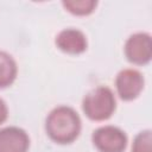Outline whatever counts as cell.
Wrapping results in <instances>:
<instances>
[{
  "instance_id": "obj_10",
  "label": "cell",
  "mask_w": 152,
  "mask_h": 152,
  "mask_svg": "<svg viewBox=\"0 0 152 152\" xmlns=\"http://www.w3.org/2000/svg\"><path fill=\"white\" fill-rule=\"evenodd\" d=\"M132 152H152L151 129H144L134 137L132 142Z\"/></svg>"
},
{
  "instance_id": "obj_9",
  "label": "cell",
  "mask_w": 152,
  "mask_h": 152,
  "mask_svg": "<svg viewBox=\"0 0 152 152\" xmlns=\"http://www.w3.org/2000/svg\"><path fill=\"white\" fill-rule=\"evenodd\" d=\"M65 11L74 15L83 17L93 13L97 6L96 0H64L62 1Z\"/></svg>"
},
{
  "instance_id": "obj_1",
  "label": "cell",
  "mask_w": 152,
  "mask_h": 152,
  "mask_svg": "<svg viewBox=\"0 0 152 152\" xmlns=\"http://www.w3.org/2000/svg\"><path fill=\"white\" fill-rule=\"evenodd\" d=\"M82 128L78 113L69 106L55 107L45 119V132L48 137L61 145L75 141Z\"/></svg>"
},
{
  "instance_id": "obj_6",
  "label": "cell",
  "mask_w": 152,
  "mask_h": 152,
  "mask_svg": "<svg viewBox=\"0 0 152 152\" xmlns=\"http://www.w3.org/2000/svg\"><path fill=\"white\" fill-rule=\"evenodd\" d=\"M55 44L62 52L69 55L83 53L88 46L86 34L81 30L74 27L59 31L55 38Z\"/></svg>"
},
{
  "instance_id": "obj_7",
  "label": "cell",
  "mask_w": 152,
  "mask_h": 152,
  "mask_svg": "<svg viewBox=\"0 0 152 152\" xmlns=\"http://www.w3.org/2000/svg\"><path fill=\"white\" fill-rule=\"evenodd\" d=\"M30 137L20 127L7 126L0 128V152H27Z\"/></svg>"
},
{
  "instance_id": "obj_2",
  "label": "cell",
  "mask_w": 152,
  "mask_h": 152,
  "mask_svg": "<svg viewBox=\"0 0 152 152\" xmlns=\"http://www.w3.org/2000/svg\"><path fill=\"white\" fill-rule=\"evenodd\" d=\"M116 109V99L113 90L106 86H99L82 100V110L89 120L104 121L108 120Z\"/></svg>"
},
{
  "instance_id": "obj_8",
  "label": "cell",
  "mask_w": 152,
  "mask_h": 152,
  "mask_svg": "<svg viewBox=\"0 0 152 152\" xmlns=\"http://www.w3.org/2000/svg\"><path fill=\"white\" fill-rule=\"evenodd\" d=\"M17 62L8 52L0 50V89L12 86L17 78Z\"/></svg>"
},
{
  "instance_id": "obj_3",
  "label": "cell",
  "mask_w": 152,
  "mask_h": 152,
  "mask_svg": "<svg viewBox=\"0 0 152 152\" xmlns=\"http://www.w3.org/2000/svg\"><path fill=\"white\" fill-rule=\"evenodd\" d=\"M91 141L99 152H124L127 147L128 138L121 128L104 125L93 132Z\"/></svg>"
},
{
  "instance_id": "obj_4",
  "label": "cell",
  "mask_w": 152,
  "mask_h": 152,
  "mask_svg": "<svg viewBox=\"0 0 152 152\" xmlns=\"http://www.w3.org/2000/svg\"><path fill=\"white\" fill-rule=\"evenodd\" d=\"M124 53L127 61L135 65H146L152 58V38L147 32H135L125 42Z\"/></svg>"
},
{
  "instance_id": "obj_11",
  "label": "cell",
  "mask_w": 152,
  "mask_h": 152,
  "mask_svg": "<svg viewBox=\"0 0 152 152\" xmlns=\"http://www.w3.org/2000/svg\"><path fill=\"white\" fill-rule=\"evenodd\" d=\"M7 116H8V107L6 102L0 97V125L7 120Z\"/></svg>"
},
{
  "instance_id": "obj_5",
  "label": "cell",
  "mask_w": 152,
  "mask_h": 152,
  "mask_svg": "<svg viewBox=\"0 0 152 152\" xmlns=\"http://www.w3.org/2000/svg\"><path fill=\"white\" fill-rule=\"evenodd\" d=\"M114 83L118 96L124 101H132L141 94L145 80L139 70L127 68L118 72Z\"/></svg>"
}]
</instances>
